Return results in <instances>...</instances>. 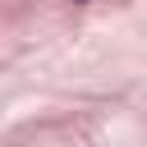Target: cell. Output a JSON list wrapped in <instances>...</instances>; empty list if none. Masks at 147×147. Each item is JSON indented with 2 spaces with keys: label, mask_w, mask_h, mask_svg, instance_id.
Here are the masks:
<instances>
[{
  "label": "cell",
  "mask_w": 147,
  "mask_h": 147,
  "mask_svg": "<svg viewBox=\"0 0 147 147\" xmlns=\"http://www.w3.org/2000/svg\"><path fill=\"white\" fill-rule=\"evenodd\" d=\"M74 5H87V0H74Z\"/></svg>",
  "instance_id": "obj_1"
}]
</instances>
